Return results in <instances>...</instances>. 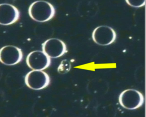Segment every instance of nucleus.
<instances>
[{"label":"nucleus","mask_w":146,"mask_h":117,"mask_svg":"<svg viewBox=\"0 0 146 117\" xmlns=\"http://www.w3.org/2000/svg\"><path fill=\"white\" fill-rule=\"evenodd\" d=\"M118 100L120 104L123 108L128 110H135L143 105L144 97L139 91L128 89L120 93Z\"/></svg>","instance_id":"obj_2"},{"label":"nucleus","mask_w":146,"mask_h":117,"mask_svg":"<svg viewBox=\"0 0 146 117\" xmlns=\"http://www.w3.org/2000/svg\"><path fill=\"white\" fill-rule=\"evenodd\" d=\"M23 58L22 50L13 45L3 46L0 50L1 62L7 66H12L20 62Z\"/></svg>","instance_id":"obj_5"},{"label":"nucleus","mask_w":146,"mask_h":117,"mask_svg":"<svg viewBox=\"0 0 146 117\" xmlns=\"http://www.w3.org/2000/svg\"><path fill=\"white\" fill-rule=\"evenodd\" d=\"M31 18L40 22H47L53 18L55 9L53 5L44 1H36L32 3L28 9Z\"/></svg>","instance_id":"obj_1"},{"label":"nucleus","mask_w":146,"mask_h":117,"mask_svg":"<svg viewBox=\"0 0 146 117\" xmlns=\"http://www.w3.org/2000/svg\"><path fill=\"white\" fill-rule=\"evenodd\" d=\"M71 65L68 60H63L58 68V71L60 74H64L70 71Z\"/></svg>","instance_id":"obj_9"},{"label":"nucleus","mask_w":146,"mask_h":117,"mask_svg":"<svg viewBox=\"0 0 146 117\" xmlns=\"http://www.w3.org/2000/svg\"><path fill=\"white\" fill-rule=\"evenodd\" d=\"M20 12L15 6L9 3L0 5V24L9 25L13 24L20 18Z\"/></svg>","instance_id":"obj_8"},{"label":"nucleus","mask_w":146,"mask_h":117,"mask_svg":"<svg viewBox=\"0 0 146 117\" xmlns=\"http://www.w3.org/2000/svg\"><path fill=\"white\" fill-rule=\"evenodd\" d=\"M127 3L129 5L134 7H140L144 6L146 3V1H132V0H127Z\"/></svg>","instance_id":"obj_10"},{"label":"nucleus","mask_w":146,"mask_h":117,"mask_svg":"<svg viewBox=\"0 0 146 117\" xmlns=\"http://www.w3.org/2000/svg\"><path fill=\"white\" fill-rule=\"evenodd\" d=\"M42 51L52 58L62 56L66 53V46L62 40L58 38L48 39L42 44Z\"/></svg>","instance_id":"obj_7"},{"label":"nucleus","mask_w":146,"mask_h":117,"mask_svg":"<svg viewBox=\"0 0 146 117\" xmlns=\"http://www.w3.org/2000/svg\"><path fill=\"white\" fill-rule=\"evenodd\" d=\"M116 34L111 27L101 25L95 28L92 33V38L97 44L107 46L111 44L115 40Z\"/></svg>","instance_id":"obj_4"},{"label":"nucleus","mask_w":146,"mask_h":117,"mask_svg":"<svg viewBox=\"0 0 146 117\" xmlns=\"http://www.w3.org/2000/svg\"><path fill=\"white\" fill-rule=\"evenodd\" d=\"M50 58L43 51H35L28 54L26 62L27 66L32 69L42 71L50 66Z\"/></svg>","instance_id":"obj_6"},{"label":"nucleus","mask_w":146,"mask_h":117,"mask_svg":"<svg viewBox=\"0 0 146 117\" xmlns=\"http://www.w3.org/2000/svg\"><path fill=\"white\" fill-rule=\"evenodd\" d=\"M50 78L47 73L42 71L33 70L26 75L25 83L28 87L33 90H41L49 85Z\"/></svg>","instance_id":"obj_3"}]
</instances>
